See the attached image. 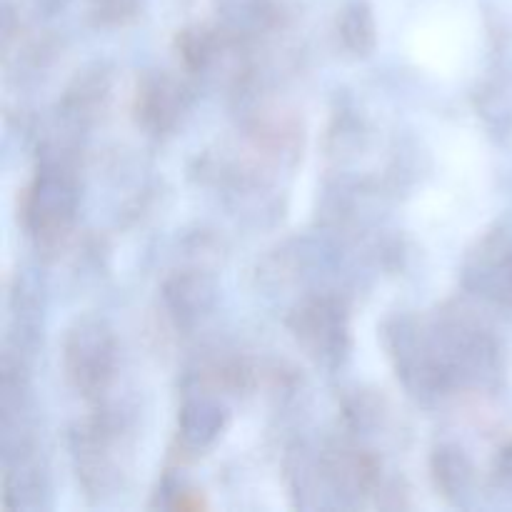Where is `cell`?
I'll use <instances>...</instances> for the list:
<instances>
[{"instance_id":"obj_2","label":"cell","mask_w":512,"mask_h":512,"mask_svg":"<svg viewBox=\"0 0 512 512\" xmlns=\"http://www.w3.org/2000/svg\"><path fill=\"white\" fill-rule=\"evenodd\" d=\"M220 413L218 408L208 403H193L185 408L183 415V428H185V438L195 445H203L208 440L215 438V433L220 430Z\"/></svg>"},{"instance_id":"obj_1","label":"cell","mask_w":512,"mask_h":512,"mask_svg":"<svg viewBox=\"0 0 512 512\" xmlns=\"http://www.w3.org/2000/svg\"><path fill=\"white\" fill-rule=\"evenodd\" d=\"M70 370L78 378V385H98L108 373L110 350L105 335L98 328L78 330L68 348Z\"/></svg>"},{"instance_id":"obj_3","label":"cell","mask_w":512,"mask_h":512,"mask_svg":"<svg viewBox=\"0 0 512 512\" xmlns=\"http://www.w3.org/2000/svg\"><path fill=\"white\" fill-rule=\"evenodd\" d=\"M343 35L345 40H348L350 48L355 50H368L370 45H373L375 28H373V18H370L365 5H353V8L345 13Z\"/></svg>"}]
</instances>
